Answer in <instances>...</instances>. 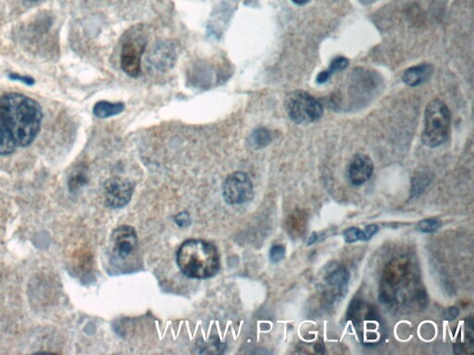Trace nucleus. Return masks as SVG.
<instances>
[{
  "label": "nucleus",
  "mask_w": 474,
  "mask_h": 355,
  "mask_svg": "<svg viewBox=\"0 0 474 355\" xmlns=\"http://www.w3.org/2000/svg\"><path fill=\"white\" fill-rule=\"evenodd\" d=\"M43 121L41 106L36 100L17 93L0 98V156L30 146Z\"/></svg>",
  "instance_id": "1"
},
{
  "label": "nucleus",
  "mask_w": 474,
  "mask_h": 355,
  "mask_svg": "<svg viewBox=\"0 0 474 355\" xmlns=\"http://www.w3.org/2000/svg\"><path fill=\"white\" fill-rule=\"evenodd\" d=\"M177 265L190 279H207L220 271V253L214 244L204 240H188L177 253Z\"/></svg>",
  "instance_id": "2"
},
{
  "label": "nucleus",
  "mask_w": 474,
  "mask_h": 355,
  "mask_svg": "<svg viewBox=\"0 0 474 355\" xmlns=\"http://www.w3.org/2000/svg\"><path fill=\"white\" fill-rule=\"evenodd\" d=\"M451 114L443 101L435 100L428 104L425 111V130L422 140L428 148H438L449 139Z\"/></svg>",
  "instance_id": "3"
},
{
  "label": "nucleus",
  "mask_w": 474,
  "mask_h": 355,
  "mask_svg": "<svg viewBox=\"0 0 474 355\" xmlns=\"http://www.w3.org/2000/svg\"><path fill=\"white\" fill-rule=\"evenodd\" d=\"M287 114L297 124H310L324 115V106L315 98L304 91L290 93L284 101Z\"/></svg>",
  "instance_id": "4"
},
{
  "label": "nucleus",
  "mask_w": 474,
  "mask_h": 355,
  "mask_svg": "<svg viewBox=\"0 0 474 355\" xmlns=\"http://www.w3.org/2000/svg\"><path fill=\"white\" fill-rule=\"evenodd\" d=\"M146 40L139 30L129 32L122 47L121 67L130 77H137L141 71V58L145 51Z\"/></svg>",
  "instance_id": "5"
},
{
  "label": "nucleus",
  "mask_w": 474,
  "mask_h": 355,
  "mask_svg": "<svg viewBox=\"0 0 474 355\" xmlns=\"http://www.w3.org/2000/svg\"><path fill=\"white\" fill-rule=\"evenodd\" d=\"M138 238L131 226H120L114 229L111 237V259L115 264L126 263L137 255Z\"/></svg>",
  "instance_id": "6"
},
{
  "label": "nucleus",
  "mask_w": 474,
  "mask_h": 355,
  "mask_svg": "<svg viewBox=\"0 0 474 355\" xmlns=\"http://www.w3.org/2000/svg\"><path fill=\"white\" fill-rule=\"evenodd\" d=\"M223 196L229 205H243L254 196V187L247 173H232L223 184Z\"/></svg>",
  "instance_id": "7"
},
{
  "label": "nucleus",
  "mask_w": 474,
  "mask_h": 355,
  "mask_svg": "<svg viewBox=\"0 0 474 355\" xmlns=\"http://www.w3.org/2000/svg\"><path fill=\"white\" fill-rule=\"evenodd\" d=\"M135 186L131 181L113 177L104 184V197L106 207L118 209L131 201Z\"/></svg>",
  "instance_id": "8"
},
{
  "label": "nucleus",
  "mask_w": 474,
  "mask_h": 355,
  "mask_svg": "<svg viewBox=\"0 0 474 355\" xmlns=\"http://www.w3.org/2000/svg\"><path fill=\"white\" fill-rule=\"evenodd\" d=\"M178 56L179 49L174 41L159 42L151 49L148 61L151 68L164 73L174 66Z\"/></svg>",
  "instance_id": "9"
},
{
  "label": "nucleus",
  "mask_w": 474,
  "mask_h": 355,
  "mask_svg": "<svg viewBox=\"0 0 474 355\" xmlns=\"http://www.w3.org/2000/svg\"><path fill=\"white\" fill-rule=\"evenodd\" d=\"M374 165L371 157L364 154H357L348 167V178L355 186H361L368 181L374 173Z\"/></svg>",
  "instance_id": "10"
},
{
  "label": "nucleus",
  "mask_w": 474,
  "mask_h": 355,
  "mask_svg": "<svg viewBox=\"0 0 474 355\" xmlns=\"http://www.w3.org/2000/svg\"><path fill=\"white\" fill-rule=\"evenodd\" d=\"M433 73V67L429 64L414 66L407 69L404 73L403 81L409 87H418V85L427 82Z\"/></svg>",
  "instance_id": "11"
},
{
  "label": "nucleus",
  "mask_w": 474,
  "mask_h": 355,
  "mask_svg": "<svg viewBox=\"0 0 474 355\" xmlns=\"http://www.w3.org/2000/svg\"><path fill=\"white\" fill-rule=\"evenodd\" d=\"M124 104L122 102L113 103L109 102V101H100V102L95 104L93 108V113L100 119H106V117L121 114L122 112H124Z\"/></svg>",
  "instance_id": "12"
},
{
  "label": "nucleus",
  "mask_w": 474,
  "mask_h": 355,
  "mask_svg": "<svg viewBox=\"0 0 474 355\" xmlns=\"http://www.w3.org/2000/svg\"><path fill=\"white\" fill-rule=\"evenodd\" d=\"M273 140L271 133L266 128H258L251 133L249 137V144L255 149L264 148L270 145Z\"/></svg>",
  "instance_id": "13"
},
{
  "label": "nucleus",
  "mask_w": 474,
  "mask_h": 355,
  "mask_svg": "<svg viewBox=\"0 0 474 355\" xmlns=\"http://www.w3.org/2000/svg\"><path fill=\"white\" fill-rule=\"evenodd\" d=\"M350 273L347 269L339 268L329 274L326 280L330 286L343 288L347 286L348 282H350Z\"/></svg>",
  "instance_id": "14"
},
{
  "label": "nucleus",
  "mask_w": 474,
  "mask_h": 355,
  "mask_svg": "<svg viewBox=\"0 0 474 355\" xmlns=\"http://www.w3.org/2000/svg\"><path fill=\"white\" fill-rule=\"evenodd\" d=\"M440 227V221L433 220V218H427V220H423L418 223L417 229L423 233H433V232L438 231Z\"/></svg>",
  "instance_id": "15"
},
{
  "label": "nucleus",
  "mask_w": 474,
  "mask_h": 355,
  "mask_svg": "<svg viewBox=\"0 0 474 355\" xmlns=\"http://www.w3.org/2000/svg\"><path fill=\"white\" fill-rule=\"evenodd\" d=\"M343 238L347 244H354L359 241H364V233L362 229L351 227L343 232Z\"/></svg>",
  "instance_id": "16"
},
{
  "label": "nucleus",
  "mask_w": 474,
  "mask_h": 355,
  "mask_svg": "<svg viewBox=\"0 0 474 355\" xmlns=\"http://www.w3.org/2000/svg\"><path fill=\"white\" fill-rule=\"evenodd\" d=\"M348 66V58L343 57L335 58L334 60L332 61L329 67V73L334 74L338 73V71H343V69H347Z\"/></svg>",
  "instance_id": "17"
},
{
  "label": "nucleus",
  "mask_w": 474,
  "mask_h": 355,
  "mask_svg": "<svg viewBox=\"0 0 474 355\" xmlns=\"http://www.w3.org/2000/svg\"><path fill=\"white\" fill-rule=\"evenodd\" d=\"M286 256V248L281 244L273 245L270 251V259L273 263H278Z\"/></svg>",
  "instance_id": "18"
},
{
  "label": "nucleus",
  "mask_w": 474,
  "mask_h": 355,
  "mask_svg": "<svg viewBox=\"0 0 474 355\" xmlns=\"http://www.w3.org/2000/svg\"><path fill=\"white\" fill-rule=\"evenodd\" d=\"M175 222H177V225L181 227V228H186V227H188L191 224L190 216H189L188 212L179 213V214L175 217Z\"/></svg>",
  "instance_id": "19"
},
{
  "label": "nucleus",
  "mask_w": 474,
  "mask_h": 355,
  "mask_svg": "<svg viewBox=\"0 0 474 355\" xmlns=\"http://www.w3.org/2000/svg\"><path fill=\"white\" fill-rule=\"evenodd\" d=\"M379 231V227L375 225V224H372V225H368L363 229L364 233V241H368V240L372 238L377 232Z\"/></svg>",
  "instance_id": "20"
},
{
  "label": "nucleus",
  "mask_w": 474,
  "mask_h": 355,
  "mask_svg": "<svg viewBox=\"0 0 474 355\" xmlns=\"http://www.w3.org/2000/svg\"><path fill=\"white\" fill-rule=\"evenodd\" d=\"M10 78L13 80V81H19L27 85H33L34 84V80L30 76H21L18 73H10Z\"/></svg>",
  "instance_id": "21"
},
{
  "label": "nucleus",
  "mask_w": 474,
  "mask_h": 355,
  "mask_svg": "<svg viewBox=\"0 0 474 355\" xmlns=\"http://www.w3.org/2000/svg\"><path fill=\"white\" fill-rule=\"evenodd\" d=\"M331 76L328 71H321V73H319V76H317V82H318V84H324V82H326L331 78Z\"/></svg>",
  "instance_id": "22"
},
{
  "label": "nucleus",
  "mask_w": 474,
  "mask_h": 355,
  "mask_svg": "<svg viewBox=\"0 0 474 355\" xmlns=\"http://www.w3.org/2000/svg\"><path fill=\"white\" fill-rule=\"evenodd\" d=\"M447 319H454L455 317H457L458 314H459V311H458V309L456 308H450L449 310H447Z\"/></svg>",
  "instance_id": "23"
},
{
  "label": "nucleus",
  "mask_w": 474,
  "mask_h": 355,
  "mask_svg": "<svg viewBox=\"0 0 474 355\" xmlns=\"http://www.w3.org/2000/svg\"><path fill=\"white\" fill-rule=\"evenodd\" d=\"M291 1L293 3L297 5V6H304V5H307L311 0H291Z\"/></svg>",
  "instance_id": "24"
},
{
  "label": "nucleus",
  "mask_w": 474,
  "mask_h": 355,
  "mask_svg": "<svg viewBox=\"0 0 474 355\" xmlns=\"http://www.w3.org/2000/svg\"><path fill=\"white\" fill-rule=\"evenodd\" d=\"M317 240H318V235H317L316 232H314V233L311 235L310 240H308V244H313L314 242H317Z\"/></svg>",
  "instance_id": "25"
},
{
  "label": "nucleus",
  "mask_w": 474,
  "mask_h": 355,
  "mask_svg": "<svg viewBox=\"0 0 474 355\" xmlns=\"http://www.w3.org/2000/svg\"><path fill=\"white\" fill-rule=\"evenodd\" d=\"M29 1H38V0H29Z\"/></svg>",
  "instance_id": "26"
}]
</instances>
